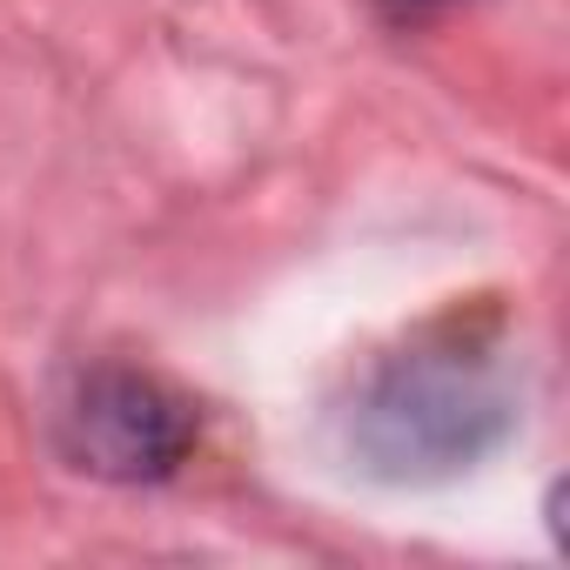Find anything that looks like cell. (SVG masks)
Wrapping results in <instances>:
<instances>
[{"instance_id": "obj_1", "label": "cell", "mask_w": 570, "mask_h": 570, "mask_svg": "<svg viewBox=\"0 0 570 570\" xmlns=\"http://www.w3.org/2000/svg\"><path fill=\"white\" fill-rule=\"evenodd\" d=\"M517 430L510 363L483 330L436 323L376 356L343 410L356 470L383 483H450Z\"/></svg>"}, {"instance_id": "obj_2", "label": "cell", "mask_w": 570, "mask_h": 570, "mask_svg": "<svg viewBox=\"0 0 570 570\" xmlns=\"http://www.w3.org/2000/svg\"><path fill=\"white\" fill-rule=\"evenodd\" d=\"M195 443V410L141 370H88L61 403V450L108 483H155Z\"/></svg>"}, {"instance_id": "obj_3", "label": "cell", "mask_w": 570, "mask_h": 570, "mask_svg": "<svg viewBox=\"0 0 570 570\" xmlns=\"http://www.w3.org/2000/svg\"><path fill=\"white\" fill-rule=\"evenodd\" d=\"M443 8H456V0H383L390 21H430V14H443Z\"/></svg>"}]
</instances>
